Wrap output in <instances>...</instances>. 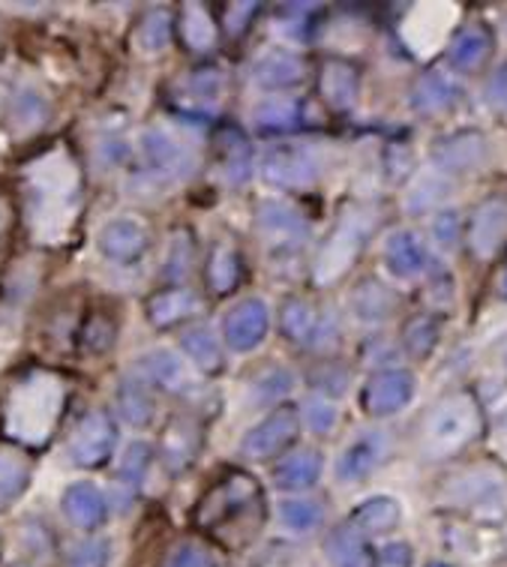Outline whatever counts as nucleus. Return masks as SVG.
Masks as SVG:
<instances>
[{
	"label": "nucleus",
	"mask_w": 507,
	"mask_h": 567,
	"mask_svg": "<svg viewBox=\"0 0 507 567\" xmlns=\"http://www.w3.org/2000/svg\"><path fill=\"white\" fill-rule=\"evenodd\" d=\"M265 523L268 502L261 484L240 468H228L193 511V526L228 549L249 547L261 535Z\"/></svg>",
	"instance_id": "1"
},
{
	"label": "nucleus",
	"mask_w": 507,
	"mask_h": 567,
	"mask_svg": "<svg viewBox=\"0 0 507 567\" xmlns=\"http://www.w3.org/2000/svg\"><path fill=\"white\" fill-rule=\"evenodd\" d=\"M66 405V384L61 375L45 370H31L21 375L7 393L3 405V430L21 444L40 447L52 439Z\"/></svg>",
	"instance_id": "2"
},
{
	"label": "nucleus",
	"mask_w": 507,
	"mask_h": 567,
	"mask_svg": "<svg viewBox=\"0 0 507 567\" xmlns=\"http://www.w3.org/2000/svg\"><path fill=\"white\" fill-rule=\"evenodd\" d=\"M28 205L37 231H66L82 207V175L63 151H52L28 172Z\"/></svg>",
	"instance_id": "3"
},
{
	"label": "nucleus",
	"mask_w": 507,
	"mask_h": 567,
	"mask_svg": "<svg viewBox=\"0 0 507 567\" xmlns=\"http://www.w3.org/2000/svg\"><path fill=\"white\" fill-rule=\"evenodd\" d=\"M480 433H484L480 405H477L472 393L459 391L445 396V400H438L430 409L424 421V433H421V444H424L426 456L445 460V456L459 454Z\"/></svg>",
	"instance_id": "4"
},
{
	"label": "nucleus",
	"mask_w": 507,
	"mask_h": 567,
	"mask_svg": "<svg viewBox=\"0 0 507 567\" xmlns=\"http://www.w3.org/2000/svg\"><path fill=\"white\" fill-rule=\"evenodd\" d=\"M370 231H373V219L366 217V210H349L340 219L337 231L324 240V247H321L319 258H315V268H312L315 282L319 286H331L345 270L352 268L358 256H361V247L370 238Z\"/></svg>",
	"instance_id": "5"
},
{
	"label": "nucleus",
	"mask_w": 507,
	"mask_h": 567,
	"mask_svg": "<svg viewBox=\"0 0 507 567\" xmlns=\"http://www.w3.org/2000/svg\"><path fill=\"white\" fill-rule=\"evenodd\" d=\"M256 228H259L265 247L273 252H294L310 238V223L298 207L286 202H261L256 210Z\"/></svg>",
	"instance_id": "6"
},
{
	"label": "nucleus",
	"mask_w": 507,
	"mask_h": 567,
	"mask_svg": "<svg viewBox=\"0 0 507 567\" xmlns=\"http://www.w3.org/2000/svg\"><path fill=\"white\" fill-rule=\"evenodd\" d=\"M301 433V412L294 405H280L259 423L252 426L244 442H240V451L249 456V460H270L280 451H286L289 444H294Z\"/></svg>",
	"instance_id": "7"
},
{
	"label": "nucleus",
	"mask_w": 507,
	"mask_h": 567,
	"mask_svg": "<svg viewBox=\"0 0 507 567\" xmlns=\"http://www.w3.org/2000/svg\"><path fill=\"white\" fill-rule=\"evenodd\" d=\"M466 247L477 261H493L507 247V198H487L468 219Z\"/></svg>",
	"instance_id": "8"
},
{
	"label": "nucleus",
	"mask_w": 507,
	"mask_h": 567,
	"mask_svg": "<svg viewBox=\"0 0 507 567\" xmlns=\"http://www.w3.org/2000/svg\"><path fill=\"white\" fill-rule=\"evenodd\" d=\"M417 382L408 370L373 372L361 391V409L370 417H391L414 400Z\"/></svg>",
	"instance_id": "9"
},
{
	"label": "nucleus",
	"mask_w": 507,
	"mask_h": 567,
	"mask_svg": "<svg viewBox=\"0 0 507 567\" xmlns=\"http://www.w3.org/2000/svg\"><path fill=\"white\" fill-rule=\"evenodd\" d=\"M265 181L280 189H291V193H303L319 181V163L310 151L294 145H277L270 147L265 156Z\"/></svg>",
	"instance_id": "10"
},
{
	"label": "nucleus",
	"mask_w": 507,
	"mask_h": 567,
	"mask_svg": "<svg viewBox=\"0 0 507 567\" xmlns=\"http://www.w3.org/2000/svg\"><path fill=\"white\" fill-rule=\"evenodd\" d=\"M114 444H117V430L112 417L105 412H91L75 426L70 439V460L79 468H100L114 454Z\"/></svg>",
	"instance_id": "11"
},
{
	"label": "nucleus",
	"mask_w": 507,
	"mask_h": 567,
	"mask_svg": "<svg viewBox=\"0 0 507 567\" xmlns=\"http://www.w3.org/2000/svg\"><path fill=\"white\" fill-rule=\"evenodd\" d=\"M319 96L331 112H352L361 96V70L345 58H324L319 63Z\"/></svg>",
	"instance_id": "12"
},
{
	"label": "nucleus",
	"mask_w": 507,
	"mask_h": 567,
	"mask_svg": "<svg viewBox=\"0 0 507 567\" xmlns=\"http://www.w3.org/2000/svg\"><path fill=\"white\" fill-rule=\"evenodd\" d=\"M270 328V312L265 307V300L247 298L235 303L231 310L226 312V321H223V330H226V342L235 351H252L265 337H268Z\"/></svg>",
	"instance_id": "13"
},
{
	"label": "nucleus",
	"mask_w": 507,
	"mask_h": 567,
	"mask_svg": "<svg viewBox=\"0 0 507 567\" xmlns=\"http://www.w3.org/2000/svg\"><path fill=\"white\" fill-rule=\"evenodd\" d=\"M493 49H496V40H493L489 24L468 21L466 28H459L454 33V40L447 45V61L459 73H477V70L487 66V61L493 58Z\"/></svg>",
	"instance_id": "14"
},
{
	"label": "nucleus",
	"mask_w": 507,
	"mask_h": 567,
	"mask_svg": "<svg viewBox=\"0 0 507 567\" xmlns=\"http://www.w3.org/2000/svg\"><path fill=\"white\" fill-rule=\"evenodd\" d=\"M487 138L477 130H459L454 135H445L433 145V159L451 175H463L472 172L487 159Z\"/></svg>",
	"instance_id": "15"
},
{
	"label": "nucleus",
	"mask_w": 507,
	"mask_h": 567,
	"mask_svg": "<svg viewBox=\"0 0 507 567\" xmlns=\"http://www.w3.org/2000/svg\"><path fill=\"white\" fill-rule=\"evenodd\" d=\"M147 228L142 219L135 217H117L112 219L108 226L103 228L100 235V249L108 261H117V265H133L147 252Z\"/></svg>",
	"instance_id": "16"
},
{
	"label": "nucleus",
	"mask_w": 507,
	"mask_h": 567,
	"mask_svg": "<svg viewBox=\"0 0 507 567\" xmlns=\"http://www.w3.org/2000/svg\"><path fill=\"white\" fill-rule=\"evenodd\" d=\"M142 156H145L147 168H154L156 175L163 177H187L193 172V156L184 145H177L175 138L163 130H145L138 138Z\"/></svg>",
	"instance_id": "17"
},
{
	"label": "nucleus",
	"mask_w": 507,
	"mask_h": 567,
	"mask_svg": "<svg viewBox=\"0 0 507 567\" xmlns=\"http://www.w3.org/2000/svg\"><path fill=\"white\" fill-rule=\"evenodd\" d=\"M252 79L265 91H289L307 79V63L301 54L286 52V49H268L252 63Z\"/></svg>",
	"instance_id": "18"
},
{
	"label": "nucleus",
	"mask_w": 507,
	"mask_h": 567,
	"mask_svg": "<svg viewBox=\"0 0 507 567\" xmlns=\"http://www.w3.org/2000/svg\"><path fill=\"white\" fill-rule=\"evenodd\" d=\"M391 451V439L384 433H363L358 435L337 463V477L340 481H363L370 477L384 463V456Z\"/></svg>",
	"instance_id": "19"
},
{
	"label": "nucleus",
	"mask_w": 507,
	"mask_h": 567,
	"mask_svg": "<svg viewBox=\"0 0 507 567\" xmlns=\"http://www.w3.org/2000/svg\"><path fill=\"white\" fill-rule=\"evenodd\" d=\"M175 33L189 52L207 54L219 40V24L207 3H184L175 12Z\"/></svg>",
	"instance_id": "20"
},
{
	"label": "nucleus",
	"mask_w": 507,
	"mask_h": 567,
	"mask_svg": "<svg viewBox=\"0 0 507 567\" xmlns=\"http://www.w3.org/2000/svg\"><path fill=\"white\" fill-rule=\"evenodd\" d=\"M321 472H324V456L315 447H301L282 460L277 468H273V484L282 493H301V489H310V486L319 484Z\"/></svg>",
	"instance_id": "21"
},
{
	"label": "nucleus",
	"mask_w": 507,
	"mask_h": 567,
	"mask_svg": "<svg viewBox=\"0 0 507 567\" xmlns=\"http://www.w3.org/2000/svg\"><path fill=\"white\" fill-rule=\"evenodd\" d=\"M63 516L73 523L75 528H100L105 523V514H108V505H105V495L96 489L94 484H73L66 486V493L61 498Z\"/></svg>",
	"instance_id": "22"
},
{
	"label": "nucleus",
	"mask_w": 507,
	"mask_h": 567,
	"mask_svg": "<svg viewBox=\"0 0 507 567\" xmlns=\"http://www.w3.org/2000/svg\"><path fill=\"white\" fill-rule=\"evenodd\" d=\"M217 145L223 175H226L228 184H247L249 172H252V147H249L247 135L240 133L238 126H226V130H219Z\"/></svg>",
	"instance_id": "23"
},
{
	"label": "nucleus",
	"mask_w": 507,
	"mask_h": 567,
	"mask_svg": "<svg viewBox=\"0 0 507 567\" xmlns=\"http://www.w3.org/2000/svg\"><path fill=\"white\" fill-rule=\"evenodd\" d=\"M456 103H459V87H456L445 73H438V70L424 73L417 79V84H414L412 105L421 114H430V117H433V114H445L451 112Z\"/></svg>",
	"instance_id": "24"
},
{
	"label": "nucleus",
	"mask_w": 507,
	"mask_h": 567,
	"mask_svg": "<svg viewBox=\"0 0 507 567\" xmlns=\"http://www.w3.org/2000/svg\"><path fill=\"white\" fill-rule=\"evenodd\" d=\"M180 349L187 351V358L196 363L198 370L205 375H217L226 367V354H223V346L214 337V330L207 324H189V328L180 330Z\"/></svg>",
	"instance_id": "25"
},
{
	"label": "nucleus",
	"mask_w": 507,
	"mask_h": 567,
	"mask_svg": "<svg viewBox=\"0 0 507 567\" xmlns=\"http://www.w3.org/2000/svg\"><path fill=\"white\" fill-rule=\"evenodd\" d=\"M207 289L214 295H231L244 279V258L231 244H214L205 265Z\"/></svg>",
	"instance_id": "26"
},
{
	"label": "nucleus",
	"mask_w": 507,
	"mask_h": 567,
	"mask_svg": "<svg viewBox=\"0 0 507 567\" xmlns=\"http://www.w3.org/2000/svg\"><path fill=\"white\" fill-rule=\"evenodd\" d=\"M384 265L400 279L417 277L426 268V247L424 240L414 231H396L384 247Z\"/></svg>",
	"instance_id": "27"
},
{
	"label": "nucleus",
	"mask_w": 507,
	"mask_h": 567,
	"mask_svg": "<svg viewBox=\"0 0 507 567\" xmlns=\"http://www.w3.org/2000/svg\"><path fill=\"white\" fill-rule=\"evenodd\" d=\"M198 310V298L189 289L180 286H168V289L156 291L154 298L147 300V319L154 328H172L177 321L189 319Z\"/></svg>",
	"instance_id": "28"
},
{
	"label": "nucleus",
	"mask_w": 507,
	"mask_h": 567,
	"mask_svg": "<svg viewBox=\"0 0 507 567\" xmlns=\"http://www.w3.org/2000/svg\"><path fill=\"white\" fill-rule=\"evenodd\" d=\"M321 549L331 567H373V553L366 547L363 535H358L352 526L333 528L331 535L324 537Z\"/></svg>",
	"instance_id": "29"
},
{
	"label": "nucleus",
	"mask_w": 507,
	"mask_h": 567,
	"mask_svg": "<svg viewBox=\"0 0 507 567\" xmlns=\"http://www.w3.org/2000/svg\"><path fill=\"white\" fill-rule=\"evenodd\" d=\"M400 519H403V511L387 495L370 498L352 511V528L358 535H391L400 526Z\"/></svg>",
	"instance_id": "30"
},
{
	"label": "nucleus",
	"mask_w": 507,
	"mask_h": 567,
	"mask_svg": "<svg viewBox=\"0 0 507 567\" xmlns=\"http://www.w3.org/2000/svg\"><path fill=\"white\" fill-rule=\"evenodd\" d=\"M133 379H138L147 388H166L175 391L184 384V367L177 361L172 351H151L142 354L133 367Z\"/></svg>",
	"instance_id": "31"
},
{
	"label": "nucleus",
	"mask_w": 507,
	"mask_h": 567,
	"mask_svg": "<svg viewBox=\"0 0 507 567\" xmlns=\"http://www.w3.org/2000/svg\"><path fill=\"white\" fill-rule=\"evenodd\" d=\"M396 307L394 291L384 289L379 279H363L361 286L352 291V312L363 324H375L384 321Z\"/></svg>",
	"instance_id": "32"
},
{
	"label": "nucleus",
	"mask_w": 507,
	"mask_h": 567,
	"mask_svg": "<svg viewBox=\"0 0 507 567\" xmlns=\"http://www.w3.org/2000/svg\"><path fill=\"white\" fill-rule=\"evenodd\" d=\"M172 37H175V10H168V7L147 10L142 21L135 24V45L147 54L163 52Z\"/></svg>",
	"instance_id": "33"
},
{
	"label": "nucleus",
	"mask_w": 507,
	"mask_h": 567,
	"mask_svg": "<svg viewBox=\"0 0 507 567\" xmlns=\"http://www.w3.org/2000/svg\"><path fill=\"white\" fill-rule=\"evenodd\" d=\"M438 337H442V319L435 312H421L403 328V349L417 361H424L438 346Z\"/></svg>",
	"instance_id": "34"
},
{
	"label": "nucleus",
	"mask_w": 507,
	"mask_h": 567,
	"mask_svg": "<svg viewBox=\"0 0 507 567\" xmlns=\"http://www.w3.org/2000/svg\"><path fill=\"white\" fill-rule=\"evenodd\" d=\"M117 409H121V417L130 426H147V423L154 421V396H151V388L138 382V379L124 382L121 384V393H117Z\"/></svg>",
	"instance_id": "35"
},
{
	"label": "nucleus",
	"mask_w": 507,
	"mask_h": 567,
	"mask_svg": "<svg viewBox=\"0 0 507 567\" xmlns=\"http://www.w3.org/2000/svg\"><path fill=\"white\" fill-rule=\"evenodd\" d=\"M319 312L312 303H307L303 298H289L282 303L280 324L282 333L289 337L291 342H312V333L319 328Z\"/></svg>",
	"instance_id": "36"
},
{
	"label": "nucleus",
	"mask_w": 507,
	"mask_h": 567,
	"mask_svg": "<svg viewBox=\"0 0 507 567\" xmlns=\"http://www.w3.org/2000/svg\"><path fill=\"white\" fill-rule=\"evenodd\" d=\"M31 484V465L15 451H0V507H10Z\"/></svg>",
	"instance_id": "37"
},
{
	"label": "nucleus",
	"mask_w": 507,
	"mask_h": 567,
	"mask_svg": "<svg viewBox=\"0 0 507 567\" xmlns=\"http://www.w3.org/2000/svg\"><path fill=\"white\" fill-rule=\"evenodd\" d=\"M280 523L294 535H310L324 523V507L312 498H286L280 505Z\"/></svg>",
	"instance_id": "38"
},
{
	"label": "nucleus",
	"mask_w": 507,
	"mask_h": 567,
	"mask_svg": "<svg viewBox=\"0 0 507 567\" xmlns=\"http://www.w3.org/2000/svg\"><path fill=\"white\" fill-rule=\"evenodd\" d=\"M151 460H154L151 444L147 442L130 444V447H126L124 460H121V468H117V484H121V489H126V493L133 495L135 489L142 486V481H145Z\"/></svg>",
	"instance_id": "39"
},
{
	"label": "nucleus",
	"mask_w": 507,
	"mask_h": 567,
	"mask_svg": "<svg viewBox=\"0 0 507 567\" xmlns=\"http://www.w3.org/2000/svg\"><path fill=\"white\" fill-rule=\"evenodd\" d=\"M294 388V375L289 370H282V367H268L265 372H259L256 379H252V403L256 405H268L282 400L286 393H291Z\"/></svg>",
	"instance_id": "40"
},
{
	"label": "nucleus",
	"mask_w": 507,
	"mask_h": 567,
	"mask_svg": "<svg viewBox=\"0 0 507 567\" xmlns=\"http://www.w3.org/2000/svg\"><path fill=\"white\" fill-rule=\"evenodd\" d=\"M256 126L261 133H289L301 126V105L298 103H265L256 112Z\"/></svg>",
	"instance_id": "41"
},
{
	"label": "nucleus",
	"mask_w": 507,
	"mask_h": 567,
	"mask_svg": "<svg viewBox=\"0 0 507 567\" xmlns=\"http://www.w3.org/2000/svg\"><path fill=\"white\" fill-rule=\"evenodd\" d=\"M10 117L21 133H31V130L45 124V117H49V105H45V100H42L37 91H21L19 96L12 100Z\"/></svg>",
	"instance_id": "42"
},
{
	"label": "nucleus",
	"mask_w": 507,
	"mask_h": 567,
	"mask_svg": "<svg viewBox=\"0 0 507 567\" xmlns=\"http://www.w3.org/2000/svg\"><path fill=\"white\" fill-rule=\"evenodd\" d=\"M223 84H226V75L219 73L217 66H198L193 73L187 75V82H184V91L193 103H217V96L223 93Z\"/></svg>",
	"instance_id": "43"
},
{
	"label": "nucleus",
	"mask_w": 507,
	"mask_h": 567,
	"mask_svg": "<svg viewBox=\"0 0 507 567\" xmlns=\"http://www.w3.org/2000/svg\"><path fill=\"white\" fill-rule=\"evenodd\" d=\"M303 423L310 426L315 435H328L337 426V417H340V409L328 400V396H310L307 403H303L301 412Z\"/></svg>",
	"instance_id": "44"
},
{
	"label": "nucleus",
	"mask_w": 507,
	"mask_h": 567,
	"mask_svg": "<svg viewBox=\"0 0 507 567\" xmlns=\"http://www.w3.org/2000/svg\"><path fill=\"white\" fill-rule=\"evenodd\" d=\"M198 444L201 442H196V433H193V430H187L184 423H172L166 444L168 465H172V468H187L189 460L196 456Z\"/></svg>",
	"instance_id": "45"
},
{
	"label": "nucleus",
	"mask_w": 507,
	"mask_h": 567,
	"mask_svg": "<svg viewBox=\"0 0 507 567\" xmlns=\"http://www.w3.org/2000/svg\"><path fill=\"white\" fill-rule=\"evenodd\" d=\"M112 561V540L108 537H87L82 544H75L70 553V567H108Z\"/></svg>",
	"instance_id": "46"
},
{
	"label": "nucleus",
	"mask_w": 507,
	"mask_h": 567,
	"mask_svg": "<svg viewBox=\"0 0 507 567\" xmlns=\"http://www.w3.org/2000/svg\"><path fill=\"white\" fill-rule=\"evenodd\" d=\"M261 3H226V10L219 16V28L226 31V37L238 40L247 33V28L259 16Z\"/></svg>",
	"instance_id": "47"
},
{
	"label": "nucleus",
	"mask_w": 507,
	"mask_h": 567,
	"mask_svg": "<svg viewBox=\"0 0 507 567\" xmlns=\"http://www.w3.org/2000/svg\"><path fill=\"white\" fill-rule=\"evenodd\" d=\"M166 567H217V558L210 556V549L205 544H196V540H187L168 556Z\"/></svg>",
	"instance_id": "48"
},
{
	"label": "nucleus",
	"mask_w": 507,
	"mask_h": 567,
	"mask_svg": "<svg viewBox=\"0 0 507 567\" xmlns=\"http://www.w3.org/2000/svg\"><path fill=\"white\" fill-rule=\"evenodd\" d=\"M114 342V321L105 316H94V319L84 324V346L91 351H105L112 349Z\"/></svg>",
	"instance_id": "49"
},
{
	"label": "nucleus",
	"mask_w": 507,
	"mask_h": 567,
	"mask_svg": "<svg viewBox=\"0 0 507 567\" xmlns=\"http://www.w3.org/2000/svg\"><path fill=\"white\" fill-rule=\"evenodd\" d=\"M414 549L403 540H394V544H384L379 553L373 556V567H412Z\"/></svg>",
	"instance_id": "50"
},
{
	"label": "nucleus",
	"mask_w": 507,
	"mask_h": 567,
	"mask_svg": "<svg viewBox=\"0 0 507 567\" xmlns=\"http://www.w3.org/2000/svg\"><path fill=\"white\" fill-rule=\"evenodd\" d=\"M189 258H193L189 240H187V235H180V238L172 240V252H168V274H172V277H184Z\"/></svg>",
	"instance_id": "51"
},
{
	"label": "nucleus",
	"mask_w": 507,
	"mask_h": 567,
	"mask_svg": "<svg viewBox=\"0 0 507 567\" xmlns=\"http://www.w3.org/2000/svg\"><path fill=\"white\" fill-rule=\"evenodd\" d=\"M456 235H459V219H456V214L438 217V223H435V238L442 240L445 247H454Z\"/></svg>",
	"instance_id": "52"
},
{
	"label": "nucleus",
	"mask_w": 507,
	"mask_h": 567,
	"mask_svg": "<svg viewBox=\"0 0 507 567\" xmlns=\"http://www.w3.org/2000/svg\"><path fill=\"white\" fill-rule=\"evenodd\" d=\"M489 93V103L496 105V109H507V63L493 75V82L487 87Z\"/></svg>",
	"instance_id": "53"
},
{
	"label": "nucleus",
	"mask_w": 507,
	"mask_h": 567,
	"mask_svg": "<svg viewBox=\"0 0 507 567\" xmlns=\"http://www.w3.org/2000/svg\"><path fill=\"white\" fill-rule=\"evenodd\" d=\"M493 451L507 463V405L498 412L496 423H493Z\"/></svg>",
	"instance_id": "54"
},
{
	"label": "nucleus",
	"mask_w": 507,
	"mask_h": 567,
	"mask_svg": "<svg viewBox=\"0 0 507 567\" xmlns=\"http://www.w3.org/2000/svg\"><path fill=\"white\" fill-rule=\"evenodd\" d=\"M498 298L507 300V265L505 270H501V277H498Z\"/></svg>",
	"instance_id": "55"
},
{
	"label": "nucleus",
	"mask_w": 507,
	"mask_h": 567,
	"mask_svg": "<svg viewBox=\"0 0 507 567\" xmlns=\"http://www.w3.org/2000/svg\"><path fill=\"white\" fill-rule=\"evenodd\" d=\"M426 567H451V565H442V561H433V565H426Z\"/></svg>",
	"instance_id": "56"
},
{
	"label": "nucleus",
	"mask_w": 507,
	"mask_h": 567,
	"mask_svg": "<svg viewBox=\"0 0 507 567\" xmlns=\"http://www.w3.org/2000/svg\"><path fill=\"white\" fill-rule=\"evenodd\" d=\"M0 210H3V205H0ZM3 223H7V217H0V228H3Z\"/></svg>",
	"instance_id": "57"
},
{
	"label": "nucleus",
	"mask_w": 507,
	"mask_h": 567,
	"mask_svg": "<svg viewBox=\"0 0 507 567\" xmlns=\"http://www.w3.org/2000/svg\"><path fill=\"white\" fill-rule=\"evenodd\" d=\"M505 361H507V342H505Z\"/></svg>",
	"instance_id": "58"
}]
</instances>
